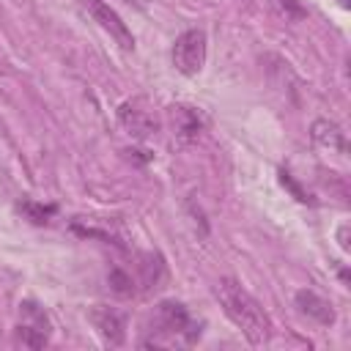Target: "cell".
Returning <instances> with one entry per match:
<instances>
[{"label": "cell", "mask_w": 351, "mask_h": 351, "mask_svg": "<svg viewBox=\"0 0 351 351\" xmlns=\"http://www.w3.org/2000/svg\"><path fill=\"white\" fill-rule=\"evenodd\" d=\"M225 315L241 329V335L252 343V346H263L269 337H271V321L266 315V310L258 304V299L241 288L236 280L230 277H222L214 288Z\"/></svg>", "instance_id": "cell-1"}, {"label": "cell", "mask_w": 351, "mask_h": 351, "mask_svg": "<svg viewBox=\"0 0 351 351\" xmlns=\"http://www.w3.org/2000/svg\"><path fill=\"white\" fill-rule=\"evenodd\" d=\"M206 33L200 27H192V30H184L176 44H173V66L176 71H181L184 77H195L200 74L203 63H206Z\"/></svg>", "instance_id": "cell-2"}, {"label": "cell", "mask_w": 351, "mask_h": 351, "mask_svg": "<svg viewBox=\"0 0 351 351\" xmlns=\"http://www.w3.org/2000/svg\"><path fill=\"white\" fill-rule=\"evenodd\" d=\"M156 326L162 335H170V337H184L186 343H195L200 337V329L195 324V318L189 315V310L178 302H162L156 307Z\"/></svg>", "instance_id": "cell-3"}, {"label": "cell", "mask_w": 351, "mask_h": 351, "mask_svg": "<svg viewBox=\"0 0 351 351\" xmlns=\"http://www.w3.org/2000/svg\"><path fill=\"white\" fill-rule=\"evenodd\" d=\"M82 8L90 14V19H93L101 30L110 33V38H112L121 49H126V52L134 49V36H132V30L126 27V22L118 16L115 8H110L104 0H82Z\"/></svg>", "instance_id": "cell-4"}, {"label": "cell", "mask_w": 351, "mask_h": 351, "mask_svg": "<svg viewBox=\"0 0 351 351\" xmlns=\"http://www.w3.org/2000/svg\"><path fill=\"white\" fill-rule=\"evenodd\" d=\"M90 324L96 326V332L110 343V346H121L123 337H126V318L112 310V307H104V304H96L90 313H88Z\"/></svg>", "instance_id": "cell-5"}, {"label": "cell", "mask_w": 351, "mask_h": 351, "mask_svg": "<svg viewBox=\"0 0 351 351\" xmlns=\"http://www.w3.org/2000/svg\"><path fill=\"white\" fill-rule=\"evenodd\" d=\"M118 118H121L123 129H126L129 134L140 137V140H143V137H151V134L159 129L154 112L145 110V107H140V101H123L121 110H118Z\"/></svg>", "instance_id": "cell-6"}, {"label": "cell", "mask_w": 351, "mask_h": 351, "mask_svg": "<svg viewBox=\"0 0 351 351\" xmlns=\"http://www.w3.org/2000/svg\"><path fill=\"white\" fill-rule=\"evenodd\" d=\"M296 307H299V313H302L307 321H315V324H321V326L335 324V310H332V304H329L321 293H315V291H310V288L296 291Z\"/></svg>", "instance_id": "cell-7"}, {"label": "cell", "mask_w": 351, "mask_h": 351, "mask_svg": "<svg viewBox=\"0 0 351 351\" xmlns=\"http://www.w3.org/2000/svg\"><path fill=\"white\" fill-rule=\"evenodd\" d=\"M313 140L321 145V148H326L329 154L335 151V154H346V132L335 123V121H326V118H318V121H313Z\"/></svg>", "instance_id": "cell-8"}, {"label": "cell", "mask_w": 351, "mask_h": 351, "mask_svg": "<svg viewBox=\"0 0 351 351\" xmlns=\"http://www.w3.org/2000/svg\"><path fill=\"white\" fill-rule=\"evenodd\" d=\"M14 343L22 348H44L49 343V326H38V324H27L19 321V326L14 329Z\"/></svg>", "instance_id": "cell-9"}, {"label": "cell", "mask_w": 351, "mask_h": 351, "mask_svg": "<svg viewBox=\"0 0 351 351\" xmlns=\"http://www.w3.org/2000/svg\"><path fill=\"white\" fill-rule=\"evenodd\" d=\"M176 115L181 118V126H178L181 140H184V143H186V140H192V137L200 132V118H197L189 107H176Z\"/></svg>", "instance_id": "cell-10"}, {"label": "cell", "mask_w": 351, "mask_h": 351, "mask_svg": "<svg viewBox=\"0 0 351 351\" xmlns=\"http://www.w3.org/2000/svg\"><path fill=\"white\" fill-rule=\"evenodd\" d=\"M107 282H110V288H112L118 296H132V293H134V282H132V277H129L123 269H112L110 277H107Z\"/></svg>", "instance_id": "cell-11"}, {"label": "cell", "mask_w": 351, "mask_h": 351, "mask_svg": "<svg viewBox=\"0 0 351 351\" xmlns=\"http://www.w3.org/2000/svg\"><path fill=\"white\" fill-rule=\"evenodd\" d=\"M22 214H27L33 222H47L52 214H55V206H38V203H30V200H22L16 206Z\"/></svg>", "instance_id": "cell-12"}, {"label": "cell", "mask_w": 351, "mask_h": 351, "mask_svg": "<svg viewBox=\"0 0 351 351\" xmlns=\"http://www.w3.org/2000/svg\"><path fill=\"white\" fill-rule=\"evenodd\" d=\"M280 178H282V184H285V186H288V189H291V192H293V195H296L302 203H307V200H310V197H307V192H302V189H299V186L291 181V176H288V173H280Z\"/></svg>", "instance_id": "cell-13"}, {"label": "cell", "mask_w": 351, "mask_h": 351, "mask_svg": "<svg viewBox=\"0 0 351 351\" xmlns=\"http://www.w3.org/2000/svg\"><path fill=\"white\" fill-rule=\"evenodd\" d=\"M346 233H348V225H343V228H340V247H343V250H348V241H346Z\"/></svg>", "instance_id": "cell-14"}]
</instances>
